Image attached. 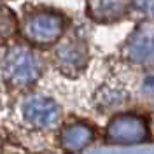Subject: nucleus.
<instances>
[{
    "mask_svg": "<svg viewBox=\"0 0 154 154\" xmlns=\"http://www.w3.org/2000/svg\"><path fill=\"white\" fill-rule=\"evenodd\" d=\"M23 119L33 130H49L58 125L61 110L53 98L42 95H32L21 107Z\"/></svg>",
    "mask_w": 154,
    "mask_h": 154,
    "instance_id": "39448f33",
    "label": "nucleus"
},
{
    "mask_svg": "<svg viewBox=\"0 0 154 154\" xmlns=\"http://www.w3.org/2000/svg\"><path fill=\"white\" fill-rule=\"evenodd\" d=\"M131 9V0H88L86 12L96 23H114Z\"/></svg>",
    "mask_w": 154,
    "mask_h": 154,
    "instance_id": "0eeeda50",
    "label": "nucleus"
},
{
    "mask_svg": "<svg viewBox=\"0 0 154 154\" xmlns=\"http://www.w3.org/2000/svg\"><path fill=\"white\" fill-rule=\"evenodd\" d=\"M126 95L123 89H119V88H109V89H103L102 91V95H100V102H98V105L102 107V109H116V107H121L123 103L126 102Z\"/></svg>",
    "mask_w": 154,
    "mask_h": 154,
    "instance_id": "9d476101",
    "label": "nucleus"
},
{
    "mask_svg": "<svg viewBox=\"0 0 154 154\" xmlns=\"http://www.w3.org/2000/svg\"><path fill=\"white\" fill-rule=\"evenodd\" d=\"M140 91L145 98H154V67L144 75L142 84H140Z\"/></svg>",
    "mask_w": 154,
    "mask_h": 154,
    "instance_id": "f8f14e48",
    "label": "nucleus"
},
{
    "mask_svg": "<svg viewBox=\"0 0 154 154\" xmlns=\"http://www.w3.org/2000/svg\"><path fill=\"white\" fill-rule=\"evenodd\" d=\"M149 138V126L137 114H119L107 126V140L116 145H135Z\"/></svg>",
    "mask_w": 154,
    "mask_h": 154,
    "instance_id": "7ed1b4c3",
    "label": "nucleus"
},
{
    "mask_svg": "<svg viewBox=\"0 0 154 154\" xmlns=\"http://www.w3.org/2000/svg\"><path fill=\"white\" fill-rule=\"evenodd\" d=\"M88 46L84 40L81 38H67L63 42H60L54 49V65L56 68L68 77H77L81 75L88 67Z\"/></svg>",
    "mask_w": 154,
    "mask_h": 154,
    "instance_id": "20e7f679",
    "label": "nucleus"
},
{
    "mask_svg": "<svg viewBox=\"0 0 154 154\" xmlns=\"http://www.w3.org/2000/svg\"><path fill=\"white\" fill-rule=\"evenodd\" d=\"M0 75L9 89H28L42 75V61L32 46L16 44L2 58Z\"/></svg>",
    "mask_w": 154,
    "mask_h": 154,
    "instance_id": "f257e3e1",
    "label": "nucleus"
},
{
    "mask_svg": "<svg viewBox=\"0 0 154 154\" xmlns=\"http://www.w3.org/2000/svg\"><path fill=\"white\" fill-rule=\"evenodd\" d=\"M18 30L19 21L16 18V12L7 5H0V46L7 44Z\"/></svg>",
    "mask_w": 154,
    "mask_h": 154,
    "instance_id": "1a4fd4ad",
    "label": "nucleus"
},
{
    "mask_svg": "<svg viewBox=\"0 0 154 154\" xmlns=\"http://www.w3.org/2000/svg\"><path fill=\"white\" fill-rule=\"evenodd\" d=\"M123 56L126 61L140 65V67H154V26L144 23L133 30V33L126 38L123 46Z\"/></svg>",
    "mask_w": 154,
    "mask_h": 154,
    "instance_id": "423d86ee",
    "label": "nucleus"
},
{
    "mask_svg": "<svg viewBox=\"0 0 154 154\" xmlns=\"http://www.w3.org/2000/svg\"><path fill=\"white\" fill-rule=\"evenodd\" d=\"M19 30L26 44L37 48H49L54 46L63 35L65 18L54 11L37 9L25 16Z\"/></svg>",
    "mask_w": 154,
    "mask_h": 154,
    "instance_id": "f03ea898",
    "label": "nucleus"
},
{
    "mask_svg": "<svg viewBox=\"0 0 154 154\" xmlns=\"http://www.w3.org/2000/svg\"><path fill=\"white\" fill-rule=\"evenodd\" d=\"M131 7L144 18H154V0H131Z\"/></svg>",
    "mask_w": 154,
    "mask_h": 154,
    "instance_id": "9b49d317",
    "label": "nucleus"
},
{
    "mask_svg": "<svg viewBox=\"0 0 154 154\" xmlns=\"http://www.w3.org/2000/svg\"><path fill=\"white\" fill-rule=\"evenodd\" d=\"M95 140L93 128L86 123H70L60 131V145L67 152H79Z\"/></svg>",
    "mask_w": 154,
    "mask_h": 154,
    "instance_id": "6e6552de",
    "label": "nucleus"
}]
</instances>
